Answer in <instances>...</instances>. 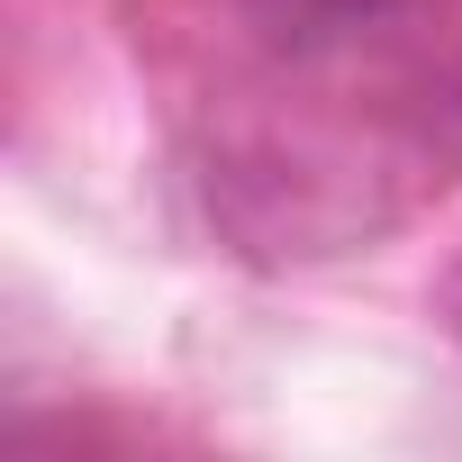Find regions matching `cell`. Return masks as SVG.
I'll list each match as a JSON object with an SVG mask.
<instances>
[{
	"label": "cell",
	"mask_w": 462,
	"mask_h": 462,
	"mask_svg": "<svg viewBox=\"0 0 462 462\" xmlns=\"http://www.w3.org/2000/svg\"><path fill=\"white\" fill-rule=\"evenodd\" d=\"M444 318H453V336H462V263H453V282H444Z\"/></svg>",
	"instance_id": "6da1fadb"
}]
</instances>
